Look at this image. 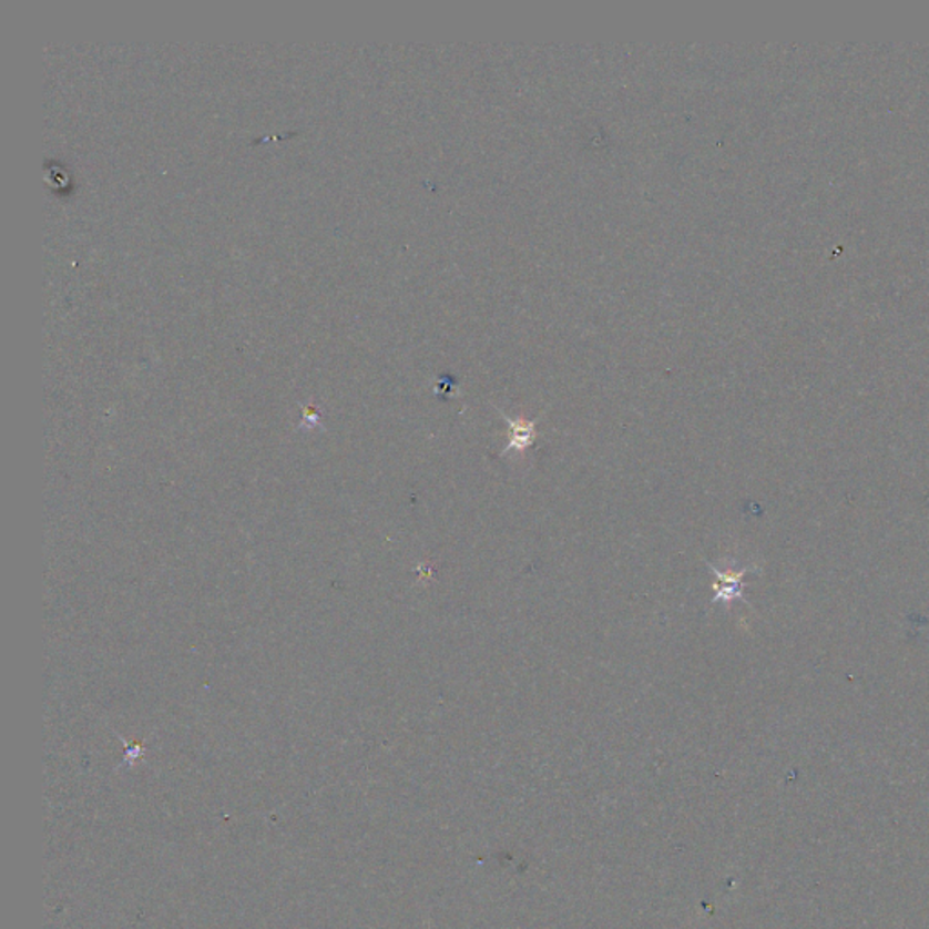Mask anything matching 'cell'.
<instances>
[{"label":"cell","mask_w":929,"mask_h":929,"mask_svg":"<svg viewBox=\"0 0 929 929\" xmlns=\"http://www.w3.org/2000/svg\"><path fill=\"white\" fill-rule=\"evenodd\" d=\"M708 569L715 574V583L712 585L715 595L712 603L721 601L723 605L729 606L732 605V601H746L745 592H743V578H745L748 572H755L757 566H745V569L741 570H719L708 563Z\"/></svg>","instance_id":"cell-1"},{"label":"cell","mask_w":929,"mask_h":929,"mask_svg":"<svg viewBox=\"0 0 929 929\" xmlns=\"http://www.w3.org/2000/svg\"><path fill=\"white\" fill-rule=\"evenodd\" d=\"M500 416L509 423V443L506 445V449L501 450L500 456L509 455L510 450H515V452L523 455L527 449H530L534 445L535 438H538L535 425H538L540 418H535V420L510 418V416L501 412V410Z\"/></svg>","instance_id":"cell-2"}]
</instances>
